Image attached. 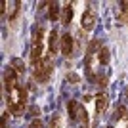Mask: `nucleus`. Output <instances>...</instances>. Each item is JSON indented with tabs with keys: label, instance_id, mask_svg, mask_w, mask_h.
I'll list each match as a JSON object with an SVG mask.
<instances>
[{
	"label": "nucleus",
	"instance_id": "nucleus-1",
	"mask_svg": "<svg viewBox=\"0 0 128 128\" xmlns=\"http://www.w3.org/2000/svg\"><path fill=\"white\" fill-rule=\"evenodd\" d=\"M25 103H27V88L19 84L12 94H8V111L19 117L25 111Z\"/></svg>",
	"mask_w": 128,
	"mask_h": 128
},
{
	"label": "nucleus",
	"instance_id": "nucleus-2",
	"mask_svg": "<svg viewBox=\"0 0 128 128\" xmlns=\"http://www.w3.org/2000/svg\"><path fill=\"white\" fill-rule=\"evenodd\" d=\"M52 71H54L52 54H46V56H44V58L34 65L32 76H34V80H38V82H46V80L50 78V75H52Z\"/></svg>",
	"mask_w": 128,
	"mask_h": 128
},
{
	"label": "nucleus",
	"instance_id": "nucleus-3",
	"mask_svg": "<svg viewBox=\"0 0 128 128\" xmlns=\"http://www.w3.org/2000/svg\"><path fill=\"white\" fill-rule=\"evenodd\" d=\"M17 73L14 67H6V71H4V90H6V94H12V92L16 90L17 86H19V82H17Z\"/></svg>",
	"mask_w": 128,
	"mask_h": 128
},
{
	"label": "nucleus",
	"instance_id": "nucleus-4",
	"mask_svg": "<svg viewBox=\"0 0 128 128\" xmlns=\"http://www.w3.org/2000/svg\"><path fill=\"white\" fill-rule=\"evenodd\" d=\"M98 23V14L94 8H88V10L82 14V19H80V25H82V31H92Z\"/></svg>",
	"mask_w": 128,
	"mask_h": 128
},
{
	"label": "nucleus",
	"instance_id": "nucleus-5",
	"mask_svg": "<svg viewBox=\"0 0 128 128\" xmlns=\"http://www.w3.org/2000/svg\"><path fill=\"white\" fill-rule=\"evenodd\" d=\"M59 48H61V54H63L65 58H69L75 54V38L71 36L69 32H65L63 36L59 38Z\"/></svg>",
	"mask_w": 128,
	"mask_h": 128
},
{
	"label": "nucleus",
	"instance_id": "nucleus-6",
	"mask_svg": "<svg viewBox=\"0 0 128 128\" xmlns=\"http://www.w3.org/2000/svg\"><path fill=\"white\" fill-rule=\"evenodd\" d=\"M107 105H109V96H107L105 92H100L96 96V111H98V115L105 113Z\"/></svg>",
	"mask_w": 128,
	"mask_h": 128
},
{
	"label": "nucleus",
	"instance_id": "nucleus-7",
	"mask_svg": "<svg viewBox=\"0 0 128 128\" xmlns=\"http://www.w3.org/2000/svg\"><path fill=\"white\" fill-rule=\"evenodd\" d=\"M42 42H32V48H31V63L36 65L40 59H42Z\"/></svg>",
	"mask_w": 128,
	"mask_h": 128
},
{
	"label": "nucleus",
	"instance_id": "nucleus-8",
	"mask_svg": "<svg viewBox=\"0 0 128 128\" xmlns=\"http://www.w3.org/2000/svg\"><path fill=\"white\" fill-rule=\"evenodd\" d=\"M67 113H69V118H71V120H78L80 105L75 102V100H69V103H67Z\"/></svg>",
	"mask_w": 128,
	"mask_h": 128
},
{
	"label": "nucleus",
	"instance_id": "nucleus-9",
	"mask_svg": "<svg viewBox=\"0 0 128 128\" xmlns=\"http://www.w3.org/2000/svg\"><path fill=\"white\" fill-rule=\"evenodd\" d=\"M73 14H75L73 4H65L63 6V14H61V23H63V25H69V23L73 21Z\"/></svg>",
	"mask_w": 128,
	"mask_h": 128
},
{
	"label": "nucleus",
	"instance_id": "nucleus-10",
	"mask_svg": "<svg viewBox=\"0 0 128 128\" xmlns=\"http://www.w3.org/2000/svg\"><path fill=\"white\" fill-rule=\"evenodd\" d=\"M109 59H111V52H109V48L102 46V50L98 52V63H100V65H107V63H109Z\"/></svg>",
	"mask_w": 128,
	"mask_h": 128
},
{
	"label": "nucleus",
	"instance_id": "nucleus-11",
	"mask_svg": "<svg viewBox=\"0 0 128 128\" xmlns=\"http://www.w3.org/2000/svg\"><path fill=\"white\" fill-rule=\"evenodd\" d=\"M48 19H50V21H58V19H59V4H58V2H50Z\"/></svg>",
	"mask_w": 128,
	"mask_h": 128
},
{
	"label": "nucleus",
	"instance_id": "nucleus-12",
	"mask_svg": "<svg viewBox=\"0 0 128 128\" xmlns=\"http://www.w3.org/2000/svg\"><path fill=\"white\" fill-rule=\"evenodd\" d=\"M58 40H59V38H58V32L52 31V32H50V38H48V50H50L52 56L56 54V50H58Z\"/></svg>",
	"mask_w": 128,
	"mask_h": 128
},
{
	"label": "nucleus",
	"instance_id": "nucleus-13",
	"mask_svg": "<svg viewBox=\"0 0 128 128\" xmlns=\"http://www.w3.org/2000/svg\"><path fill=\"white\" fill-rule=\"evenodd\" d=\"M98 50H102V46H100V40H98V38H94V40H90V44H88L86 56H92V58H94V54H96Z\"/></svg>",
	"mask_w": 128,
	"mask_h": 128
},
{
	"label": "nucleus",
	"instance_id": "nucleus-14",
	"mask_svg": "<svg viewBox=\"0 0 128 128\" xmlns=\"http://www.w3.org/2000/svg\"><path fill=\"white\" fill-rule=\"evenodd\" d=\"M12 67H14L17 73H25V63H23L19 58H14V59H12Z\"/></svg>",
	"mask_w": 128,
	"mask_h": 128
},
{
	"label": "nucleus",
	"instance_id": "nucleus-15",
	"mask_svg": "<svg viewBox=\"0 0 128 128\" xmlns=\"http://www.w3.org/2000/svg\"><path fill=\"white\" fill-rule=\"evenodd\" d=\"M78 120L82 122V126H88V113H86L84 107H80V113H78Z\"/></svg>",
	"mask_w": 128,
	"mask_h": 128
},
{
	"label": "nucleus",
	"instance_id": "nucleus-16",
	"mask_svg": "<svg viewBox=\"0 0 128 128\" xmlns=\"http://www.w3.org/2000/svg\"><path fill=\"white\" fill-rule=\"evenodd\" d=\"M124 117H126V107H124V105H120V107L117 109V118H118V120H122Z\"/></svg>",
	"mask_w": 128,
	"mask_h": 128
},
{
	"label": "nucleus",
	"instance_id": "nucleus-17",
	"mask_svg": "<svg viewBox=\"0 0 128 128\" xmlns=\"http://www.w3.org/2000/svg\"><path fill=\"white\" fill-rule=\"evenodd\" d=\"M96 82H98V86H100V88H103V86L107 84V76H105V75H100V76L96 78Z\"/></svg>",
	"mask_w": 128,
	"mask_h": 128
},
{
	"label": "nucleus",
	"instance_id": "nucleus-18",
	"mask_svg": "<svg viewBox=\"0 0 128 128\" xmlns=\"http://www.w3.org/2000/svg\"><path fill=\"white\" fill-rule=\"evenodd\" d=\"M29 128H44V124H42V120H40V118H34V120L29 124Z\"/></svg>",
	"mask_w": 128,
	"mask_h": 128
},
{
	"label": "nucleus",
	"instance_id": "nucleus-19",
	"mask_svg": "<svg viewBox=\"0 0 128 128\" xmlns=\"http://www.w3.org/2000/svg\"><path fill=\"white\" fill-rule=\"evenodd\" d=\"M67 80H69V82H78L80 76H78V75H75V73H69V75H67Z\"/></svg>",
	"mask_w": 128,
	"mask_h": 128
},
{
	"label": "nucleus",
	"instance_id": "nucleus-20",
	"mask_svg": "<svg viewBox=\"0 0 128 128\" xmlns=\"http://www.w3.org/2000/svg\"><path fill=\"white\" fill-rule=\"evenodd\" d=\"M2 128H8V111L2 113Z\"/></svg>",
	"mask_w": 128,
	"mask_h": 128
},
{
	"label": "nucleus",
	"instance_id": "nucleus-21",
	"mask_svg": "<svg viewBox=\"0 0 128 128\" xmlns=\"http://www.w3.org/2000/svg\"><path fill=\"white\" fill-rule=\"evenodd\" d=\"M58 126H59V117L56 115V117L52 118V128H58Z\"/></svg>",
	"mask_w": 128,
	"mask_h": 128
},
{
	"label": "nucleus",
	"instance_id": "nucleus-22",
	"mask_svg": "<svg viewBox=\"0 0 128 128\" xmlns=\"http://www.w3.org/2000/svg\"><path fill=\"white\" fill-rule=\"evenodd\" d=\"M32 115V117H36V115H40V109H38V107H31V111H29Z\"/></svg>",
	"mask_w": 128,
	"mask_h": 128
},
{
	"label": "nucleus",
	"instance_id": "nucleus-23",
	"mask_svg": "<svg viewBox=\"0 0 128 128\" xmlns=\"http://www.w3.org/2000/svg\"><path fill=\"white\" fill-rule=\"evenodd\" d=\"M82 128H88V126H82Z\"/></svg>",
	"mask_w": 128,
	"mask_h": 128
},
{
	"label": "nucleus",
	"instance_id": "nucleus-24",
	"mask_svg": "<svg viewBox=\"0 0 128 128\" xmlns=\"http://www.w3.org/2000/svg\"><path fill=\"white\" fill-rule=\"evenodd\" d=\"M107 128H113V126H107Z\"/></svg>",
	"mask_w": 128,
	"mask_h": 128
},
{
	"label": "nucleus",
	"instance_id": "nucleus-25",
	"mask_svg": "<svg viewBox=\"0 0 128 128\" xmlns=\"http://www.w3.org/2000/svg\"><path fill=\"white\" fill-rule=\"evenodd\" d=\"M126 25H128V21H126Z\"/></svg>",
	"mask_w": 128,
	"mask_h": 128
}]
</instances>
